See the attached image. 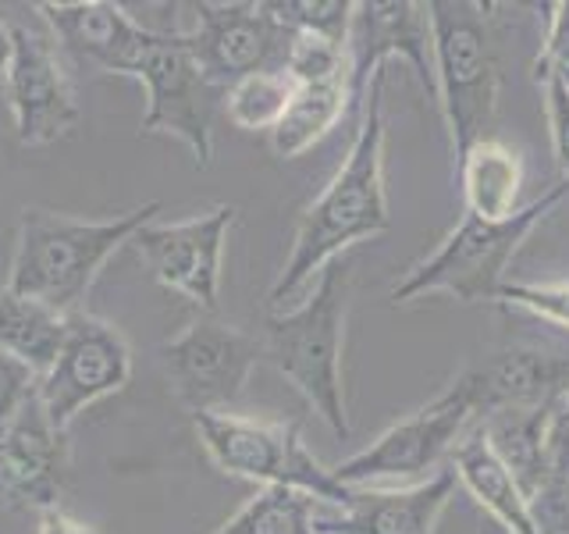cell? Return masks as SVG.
<instances>
[{
  "instance_id": "6da1fadb",
  "label": "cell",
  "mask_w": 569,
  "mask_h": 534,
  "mask_svg": "<svg viewBox=\"0 0 569 534\" xmlns=\"http://www.w3.org/2000/svg\"><path fill=\"white\" fill-rule=\"evenodd\" d=\"M388 196H385V68L370 79L360 107V129L349 147V157L325 192L307 207L296 228L292 254L271 289L274 307H284L292 296L307 289L349 246L381 236L388 228Z\"/></svg>"
},
{
  "instance_id": "7a4b0ae2",
  "label": "cell",
  "mask_w": 569,
  "mask_h": 534,
  "mask_svg": "<svg viewBox=\"0 0 569 534\" xmlns=\"http://www.w3.org/2000/svg\"><path fill=\"white\" fill-rule=\"evenodd\" d=\"M153 214H160L157 200L118 214L111 221H86L58 210L26 207L4 289L43 303L64 317L79 314L100 267L114 257V249L132 243L136 231L153 221Z\"/></svg>"
},
{
  "instance_id": "3957f363",
  "label": "cell",
  "mask_w": 569,
  "mask_h": 534,
  "mask_svg": "<svg viewBox=\"0 0 569 534\" xmlns=\"http://www.w3.org/2000/svg\"><path fill=\"white\" fill-rule=\"evenodd\" d=\"M346 310H349V267L331 260L317 278V289L299 307L267 317L263 360L313 406L335 438H349V409L342 385L346 349Z\"/></svg>"
},
{
  "instance_id": "277c9868",
  "label": "cell",
  "mask_w": 569,
  "mask_h": 534,
  "mask_svg": "<svg viewBox=\"0 0 569 534\" xmlns=\"http://www.w3.org/2000/svg\"><path fill=\"white\" fill-rule=\"evenodd\" d=\"M566 196L569 182L551 186L538 200L516 210L509 221H485L473 218V214H462V221L449 231V239L431 257L409 267L402 281L391 285V299L409 303L427 293H449L462 303L498 299V289L506 285V271L516 249L523 246V239Z\"/></svg>"
},
{
  "instance_id": "5b68a950",
  "label": "cell",
  "mask_w": 569,
  "mask_h": 534,
  "mask_svg": "<svg viewBox=\"0 0 569 534\" xmlns=\"http://www.w3.org/2000/svg\"><path fill=\"white\" fill-rule=\"evenodd\" d=\"M435 36L438 107L452 132L456 160L473 142L488 139L498 103V61L491 53L485 8L470 0H431L427 4Z\"/></svg>"
},
{
  "instance_id": "8992f818",
  "label": "cell",
  "mask_w": 569,
  "mask_h": 534,
  "mask_svg": "<svg viewBox=\"0 0 569 534\" xmlns=\"http://www.w3.org/2000/svg\"><path fill=\"white\" fill-rule=\"evenodd\" d=\"M196 435H200L210 459L231 477L257 481L271 488H296L313 495L325 506H346L352 488L338 485L335 474L310 456L296 424H263L239 414H192Z\"/></svg>"
},
{
  "instance_id": "52a82bcc",
  "label": "cell",
  "mask_w": 569,
  "mask_h": 534,
  "mask_svg": "<svg viewBox=\"0 0 569 534\" xmlns=\"http://www.w3.org/2000/svg\"><path fill=\"white\" fill-rule=\"evenodd\" d=\"M473 421H477L473 392L467 374H459L441 396H435L406 421L391 424L367 449L352 453L338 467H331V474L346 488H367L378 485V481H409L438 467V459L456 449Z\"/></svg>"
},
{
  "instance_id": "ba28073f",
  "label": "cell",
  "mask_w": 569,
  "mask_h": 534,
  "mask_svg": "<svg viewBox=\"0 0 569 534\" xmlns=\"http://www.w3.org/2000/svg\"><path fill=\"white\" fill-rule=\"evenodd\" d=\"M136 79L147 86L142 132L178 136L192 150L196 168H207L213 157V107L224 89L207 82L186 47V36L160 32L157 43L142 53Z\"/></svg>"
},
{
  "instance_id": "9c48e42d",
  "label": "cell",
  "mask_w": 569,
  "mask_h": 534,
  "mask_svg": "<svg viewBox=\"0 0 569 534\" xmlns=\"http://www.w3.org/2000/svg\"><path fill=\"white\" fill-rule=\"evenodd\" d=\"M132 378V349L124 335L93 314H71L68 335L53 367L40 378V403L50 424L68 432L86 406L114 396Z\"/></svg>"
},
{
  "instance_id": "30bf717a",
  "label": "cell",
  "mask_w": 569,
  "mask_h": 534,
  "mask_svg": "<svg viewBox=\"0 0 569 534\" xmlns=\"http://www.w3.org/2000/svg\"><path fill=\"white\" fill-rule=\"evenodd\" d=\"M160 353H164L174 396L192 414H224L263 360V343L221 320H192Z\"/></svg>"
},
{
  "instance_id": "8fae6325",
  "label": "cell",
  "mask_w": 569,
  "mask_h": 534,
  "mask_svg": "<svg viewBox=\"0 0 569 534\" xmlns=\"http://www.w3.org/2000/svg\"><path fill=\"white\" fill-rule=\"evenodd\" d=\"M182 36L207 82L228 89L260 71H284L296 32L267 4H196V29Z\"/></svg>"
},
{
  "instance_id": "7c38bea8",
  "label": "cell",
  "mask_w": 569,
  "mask_h": 534,
  "mask_svg": "<svg viewBox=\"0 0 569 534\" xmlns=\"http://www.w3.org/2000/svg\"><path fill=\"white\" fill-rule=\"evenodd\" d=\"M349 100L363 107L367 86L391 58H402L417 71L423 93L438 103L435 76V36L427 4L413 0H363L349 26Z\"/></svg>"
},
{
  "instance_id": "4fadbf2b",
  "label": "cell",
  "mask_w": 569,
  "mask_h": 534,
  "mask_svg": "<svg viewBox=\"0 0 569 534\" xmlns=\"http://www.w3.org/2000/svg\"><path fill=\"white\" fill-rule=\"evenodd\" d=\"M4 79L22 147H50L79 125L76 93L47 32L11 22V65Z\"/></svg>"
},
{
  "instance_id": "5bb4252c",
  "label": "cell",
  "mask_w": 569,
  "mask_h": 534,
  "mask_svg": "<svg viewBox=\"0 0 569 534\" xmlns=\"http://www.w3.org/2000/svg\"><path fill=\"white\" fill-rule=\"evenodd\" d=\"M236 214H239L236 204H218L189 221L147 225L132 236V246L150 264V271L160 285L182 293L200 310L213 314L221 293L224 239Z\"/></svg>"
},
{
  "instance_id": "9a60e30c",
  "label": "cell",
  "mask_w": 569,
  "mask_h": 534,
  "mask_svg": "<svg viewBox=\"0 0 569 534\" xmlns=\"http://www.w3.org/2000/svg\"><path fill=\"white\" fill-rule=\"evenodd\" d=\"M68 445L50 424L40 392L0 427V510L58 506Z\"/></svg>"
},
{
  "instance_id": "2e32d148",
  "label": "cell",
  "mask_w": 569,
  "mask_h": 534,
  "mask_svg": "<svg viewBox=\"0 0 569 534\" xmlns=\"http://www.w3.org/2000/svg\"><path fill=\"white\" fill-rule=\"evenodd\" d=\"M40 14L68 58L97 71H118V76H136L142 53L160 36L153 29H142L121 4H107V0L40 4Z\"/></svg>"
},
{
  "instance_id": "e0dca14e",
  "label": "cell",
  "mask_w": 569,
  "mask_h": 534,
  "mask_svg": "<svg viewBox=\"0 0 569 534\" xmlns=\"http://www.w3.org/2000/svg\"><path fill=\"white\" fill-rule=\"evenodd\" d=\"M456 471L409 488H352L346 506H317V534H435L441 510L456 492Z\"/></svg>"
},
{
  "instance_id": "ac0fdd59",
  "label": "cell",
  "mask_w": 569,
  "mask_h": 534,
  "mask_svg": "<svg viewBox=\"0 0 569 534\" xmlns=\"http://www.w3.org/2000/svg\"><path fill=\"white\" fill-rule=\"evenodd\" d=\"M470 382L477 421L498 409H538L559 406L569 392V356L538 346H516L491 356L485 367L462 370Z\"/></svg>"
},
{
  "instance_id": "d6986e66",
  "label": "cell",
  "mask_w": 569,
  "mask_h": 534,
  "mask_svg": "<svg viewBox=\"0 0 569 534\" xmlns=\"http://www.w3.org/2000/svg\"><path fill=\"white\" fill-rule=\"evenodd\" d=\"M452 471L462 481V488H467L509 534H541L538 524H533L530 498L523 495L520 481H516L506 463L495 456L480 427H470L452 449Z\"/></svg>"
},
{
  "instance_id": "ffe728a7",
  "label": "cell",
  "mask_w": 569,
  "mask_h": 534,
  "mask_svg": "<svg viewBox=\"0 0 569 534\" xmlns=\"http://www.w3.org/2000/svg\"><path fill=\"white\" fill-rule=\"evenodd\" d=\"M467 214L485 221H509L520 210L523 157L502 139H480L456 160Z\"/></svg>"
},
{
  "instance_id": "44dd1931",
  "label": "cell",
  "mask_w": 569,
  "mask_h": 534,
  "mask_svg": "<svg viewBox=\"0 0 569 534\" xmlns=\"http://www.w3.org/2000/svg\"><path fill=\"white\" fill-rule=\"evenodd\" d=\"M559 406H538V409H498V414L485 417L477 427L485 432L495 456L512 471L520 481L527 498L538 495L541 481L548 474V438L551 424H556Z\"/></svg>"
},
{
  "instance_id": "7402d4cb",
  "label": "cell",
  "mask_w": 569,
  "mask_h": 534,
  "mask_svg": "<svg viewBox=\"0 0 569 534\" xmlns=\"http://www.w3.org/2000/svg\"><path fill=\"white\" fill-rule=\"evenodd\" d=\"M68 335V317L43 307L29 296L18 293H0V349L11 353L14 360H22L36 374L53 367L58 353Z\"/></svg>"
},
{
  "instance_id": "603a6c76",
  "label": "cell",
  "mask_w": 569,
  "mask_h": 534,
  "mask_svg": "<svg viewBox=\"0 0 569 534\" xmlns=\"http://www.w3.org/2000/svg\"><path fill=\"white\" fill-rule=\"evenodd\" d=\"M349 82H317V86H296L292 100L284 107L281 121L271 129V147L278 157H299L302 150H310L313 142L325 139L338 118L349 107Z\"/></svg>"
},
{
  "instance_id": "cb8c5ba5",
  "label": "cell",
  "mask_w": 569,
  "mask_h": 534,
  "mask_svg": "<svg viewBox=\"0 0 569 534\" xmlns=\"http://www.w3.org/2000/svg\"><path fill=\"white\" fill-rule=\"evenodd\" d=\"M317 506L320 503L307 492L271 485L213 534H317Z\"/></svg>"
},
{
  "instance_id": "d4e9b609",
  "label": "cell",
  "mask_w": 569,
  "mask_h": 534,
  "mask_svg": "<svg viewBox=\"0 0 569 534\" xmlns=\"http://www.w3.org/2000/svg\"><path fill=\"white\" fill-rule=\"evenodd\" d=\"M292 89H296V82L284 76V71H260V76H249V79L224 89L228 118L246 132L274 129L284 115V107L292 100Z\"/></svg>"
},
{
  "instance_id": "484cf974",
  "label": "cell",
  "mask_w": 569,
  "mask_h": 534,
  "mask_svg": "<svg viewBox=\"0 0 569 534\" xmlns=\"http://www.w3.org/2000/svg\"><path fill=\"white\" fill-rule=\"evenodd\" d=\"M533 524L541 534H569V417L556 414L548 438V474L538 495L530 498Z\"/></svg>"
},
{
  "instance_id": "4316f807",
  "label": "cell",
  "mask_w": 569,
  "mask_h": 534,
  "mask_svg": "<svg viewBox=\"0 0 569 534\" xmlns=\"http://www.w3.org/2000/svg\"><path fill=\"white\" fill-rule=\"evenodd\" d=\"M267 11H271L284 29L325 36V40L346 47L356 4L352 0H271Z\"/></svg>"
},
{
  "instance_id": "83f0119b",
  "label": "cell",
  "mask_w": 569,
  "mask_h": 534,
  "mask_svg": "<svg viewBox=\"0 0 569 534\" xmlns=\"http://www.w3.org/2000/svg\"><path fill=\"white\" fill-rule=\"evenodd\" d=\"M284 76L296 86H317V82H349V50L338 47L325 36L296 32L289 58H284Z\"/></svg>"
},
{
  "instance_id": "f1b7e54d",
  "label": "cell",
  "mask_w": 569,
  "mask_h": 534,
  "mask_svg": "<svg viewBox=\"0 0 569 534\" xmlns=\"http://www.w3.org/2000/svg\"><path fill=\"white\" fill-rule=\"evenodd\" d=\"M495 303L538 314L569 328V281H506Z\"/></svg>"
},
{
  "instance_id": "f546056e",
  "label": "cell",
  "mask_w": 569,
  "mask_h": 534,
  "mask_svg": "<svg viewBox=\"0 0 569 534\" xmlns=\"http://www.w3.org/2000/svg\"><path fill=\"white\" fill-rule=\"evenodd\" d=\"M548 22H545V43L538 53V65H533V76L538 79H556L569 89V0L548 8Z\"/></svg>"
},
{
  "instance_id": "4dcf8cb0",
  "label": "cell",
  "mask_w": 569,
  "mask_h": 534,
  "mask_svg": "<svg viewBox=\"0 0 569 534\" xmlns=\"http://www.w3.org/2000/svg\"><path fill=\"white\" fill-rule=\"evenodd\" d=\"M40 392V374L0 349V427Z\"/></svg>"
},
{
  "instance_id": "1f68e13d",
  "label": "cell",
  "mask_w": 569,
  "mask_h": 534,
  "mask_svg": "<svg viewBox=\"0 0 569 534\" xmlns=\"http://www.w3.org/2000/svg\"><path fill=\"white\" fill-rule=\"evenodd\" d=\"M545 89V111H548V129H551V150L569 182V89L556 79H538Z\"/></svg>"
},
{
  "instance_id": "d6a6232c",
  "label": "cell",
  "mask_w": 569,
  "mask_h": 534,
  "mask_svg": "<svg viewBox=\"0 0 569 534\" xmlns=\"http://www.w3.org/2000/svg\"><path fill=\"white\" fill-rule=\"evenodd\" d=\"M40 534H100V531L79 521V516L64 513L61 506H50L40 513Z\"/></svg>"
},
{
  "instance_id": "836d02e7",
  "label": "cell",
  "mask_w": 569,
  "mask_h": 534,
  "mask_svg": "<svg viewBox=\"0 0 569 534\" xmlns=\"http://www.w3.org/2000/svg\"><path fill=\"white\" fill-rule=\"evenodd\" d=\"M8 65H11V22L0 18V79L8 76Z\"/></svg>"
},
{
  "instance_id": "e575fe53",
  "label": "cell",
  "mask_w": 569,
  "mask_h": 534,
  "mask_svg": "<svg viewBox=\"0 0 569 534\" xmlns=\"http://www.w3.org/2000/svg\"><path fill=\"white\" fill-rule=\"evenodd\" d=\"M562 409H566V417H569V392H566V399H562Z\"/></svg>"
}]
</instances>
